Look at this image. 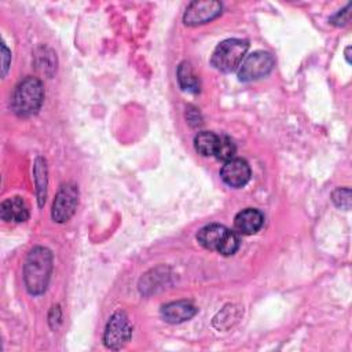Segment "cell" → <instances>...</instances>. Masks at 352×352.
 <instances>
[{"mask_svg":"<svg viewBox=\"0 0 352 352\" xmlns=\"http://www.w3.org/2000/svg\"><path fill=\"white\" fill-rule=\"evenodd\" d=\"M78 204V188L73 183H65L58 190L54 204L51 216L56 223L67 221L76 212Z\"/></svg>","mask_w":352,"mask_h":352,"instance_id":"7","label":"cell"},{"mask_svg":"<svg viewBox=\"0 0 352 352\" xmlns=\"http://www.w3.org/2000/svg\"><path fill=\"white\" fill-rule=\"evenodd\" d=\"M263 223H264L263 213L253 208L241 210L234 219L235 231H238L239 234H243V235L256 234L263 227Z\"/></svg>","mask_w":352,"mask_h":352,"instance_id":"11","label":"cell"},{"mask_svg":"<svg viewBox=\"0 0 352 352\" xmlns=\"http://www.w3.org/2000/svg\"><path fill=\"white\" fill-rule=\"evenodd\" d=\"M220 177L230 187H243L250 179V166L242 158L228 160L220 169Z\"/></svg>","mask_w":352,"mask_h":352,"instance_id":"9","label":"cell"},{"mask_svg":"<svg viewBox=\"0 0 352 352\" xmlns=\"http://www.w3.org/2000/svg\"><path fill=\"white\" fill-rule=\"evenodd\" d=\"M48 322L51 329H58L60 322H62V314H60V308L59 305H54L50 311V316H48Z\"/></svg>","mask_w":352,"mask_h":352,"instance_id":"19","label":"cell"},{"mask_svg":"<svg viewBox=\"0 0 352 352\" xmlns=\"http://www.w3.org/2000/svg\"><path fill=\"white\" fill-rule=\"evenodd\" d=\"M197 241L205 249L214 250L223 256H231L239 248L236 232L221 224H208L202 227L197 234Z\"/></svg>","mask_w":352,"mask_h":352,"instance_id":"3","label":"cell"},{"mask_svg":"<svg viewBox=\"0 0 352 352\" xmlns=\"http://www.w3.org/2000/svg\"><path fill=\"white\" fill-rule=\"evenodd\" d=\"M197 314V307L190 301H172L161 308V315L168 323H182L191 319Z\"/></svg>","mask_w":352,"mask_h":352,"instance_id":"10","label":"cell"},{"mask_svg":"<svg viewBox=\"0 0 352 352\" xmlns=\"http://www.w3.org/2000/svg\"><path fill=\"white\" fill-rule=\"evenodd\" d=\"M331 199L337 208L348 210L351 208V190L348 187L345 188H337L331 194Z\"/></svg>","mask_w":352,"mask_h":352,"instance_id":"17","label":"cell"},{"mask_svg":"<svg viewBox=\"0 0 352 352\" xmlns=\"http://www.w3.org/2000/svg\"><path fill=\"white\" fill-rule=\"evenodd\" d=\"M52 272V253L43 246L33 248L25 260L23 279L28 292L32 296H40L45 292Z\"/></svg>","mask_w":352,"mask_h":352,"instance_id":"1","label":"cell"},{"mask_svg":"<svg viewBox=\"0 0 352 352\" xmlns=\"http://www.w3.org/2000/svg\"><path fill=\"white\" fill-rule=\"evenodd\" d=\"M235 151H236V147L228 136H219V143L214 153V157L217 160H221L224 162L228 160H232L235 155Z\"/></svg>","mask_w":352,"mask_h":352,"instance_id":"16","label":"cell"},{"mask_svg":"<svg viewBox=\"0 0 352 352\" xmlns=\"http://www.w3.org/2000/svg\"><path fill=\"white\" fill-rule=\"evenodd\" d=\"M221 4L214 0H204V1H192L186 8L183 15V21L187 26H198L208 23L221 14Z\"/></svg>","mask_w":352,"mask_h":352,"instance_id":"8","label":"cell"},{"mask_svg":"<svg viewBox=\"0 0 352 352\" xmlns=\"http://www.w3.org/2000/svg\"><path fill=\"white\" fill-rule=\"evenodd\" d=\"M132 336V326L125 312L117 311L114 312L104 329L103 342L110 349H120L122 348Z\"/></svg>","mask_w":352,"mask_h":352,"instance_id":"6","label":"cell"},{"mask_svg":"<svg viewBox=\"0 0 352 352\" xmlns=\"http://www.w3.org/2000/svg\"><path fill=\"white\" fill-rule=\"evenodd\" d=\"M0 216L8 223H22L29 217V209L21 197H12L1 202Z\"/></svg>","mask_w":352,"mask_h":352,"instance_id":"12","label":"cell"},{"mask_svg":"<svg viewBox=\"0 0 352 352\" xmlns=\"http://www.w3.org/2000/svg\"><path fill=\"white\" fill-rule=\"evenodd\" d=\"M275 65L274 56L267 51H254L248 55L238 70V78L243 82L258 80L267 76Z\"/></svg>","mask_w":352,"mask_h":352,"instance_id":"5","label":"cell"},{"mask_svg":"<svg viewBox=\"0 0 352 352\" xmlns=\"http://www.w3.org/2000/svg\"><path fill=\"white\" fill-rule=\"evenodd\" d=\"M248 48L249 44L246 40L227 38L214 48L210 62L214 69L223 73H231L241 66Z\"/></svg>","mask_w":352,"mask_h":352,"instance_id":"4","label":"cell"},{"mask_svg":"<svg viewBox=\"0 0 352 352\" xmlns=\"http://www.w3.org/2000/svg\"><path fill=\"white\" fill-rule=\"evenodd\" d=\"M44 99V88L38 78L26 77L14 89L11 96V109L19 117H30L36 114Z\"/></svg>","mask_w":352,"mask_h":352,"instance_id":"2","label":"cell"},{"mask_svg":"<svg viewBox=\"0 0 352 352\" xmlns=\"http://www.w3.org/2000/svg\"><path fill=\"white\" fill-rule=\"evenodd\" d=\"M349 10H351V4H348L344 10H340V11L330 19L331 23H334V25H337V26H344V25H346V23L349 22V16H351Z\"/></svg>","mask_w":352,"mask_h":352,"instance_id":"18","label":"cell"},{"mask_svg":"<svg viewBox=\"0 0 352 352\" xmlns=\"http://www.w3.org/2000/svg\"><path fill=\"white\" fill-rule=\"evenodd\" d=\"M33 175L36 182V194L38 199V205L43 206L47 197V165L45 160L41 157H37L33 166Z\"/></svg>","mask_w":352,"mask_h":352,"instance_id":"14","label":"cell"},{"mask_svg":"<svg viewBox=\"0 0 352 352\" xmlns=\"http://www.w3.org/2000/svg\"><path fill=\"white\" fill-rule=\"evenodd\" d=\"M217 143H219V136L213 132H209V131H202V132L197 133L195 138H194L195 150L201 155H205V157L214 155L216 148H217Z\"/></svg>","mask_w":352,"mask_h":352,"instance_id":"15","label":"cell"},{"mask_svg":"<svg viewBox=\"0 0 352 352\" xmlns=\"http://www.w3.org/2000/svg\"><path fill=\"white\" fill-rule=\"evenodd\" d=\"M349 51H351V47H346V50H345V58H346V62H348V63H351V60H349Z\"/></svg>","mask_w":352,"mask_h":352,"instance_id":"21","label":"cell"},{"mask_svg":"<svg viewBox=\"0 0 352 352\" xmlns=\"http://www.w3.org/2000/svg\"><path fill=\"white\" fill-rule=\"evenodd\" d=\"M1 76H6L8 67H10V60H11V52L8 51V48L6 47V44H1Z\"/></svg>","mask_w":352,"mask_h":352,"instance_id":"20","label":"cell"},{"mask_svg":"<svg viewBox=\"0 0 352 352\" xmlns=\"http://www.w3.org/2000/svg\"><path fill=\"white\" fill-rule=\"evenodd\" d=\"M177 81L183 91L197 94L199 92V78L188 62H182L177 67Z\"/></svg>","mask_w":352,"mask_h":352,"instance_id":"13","label":"cell"}]
</instances>
